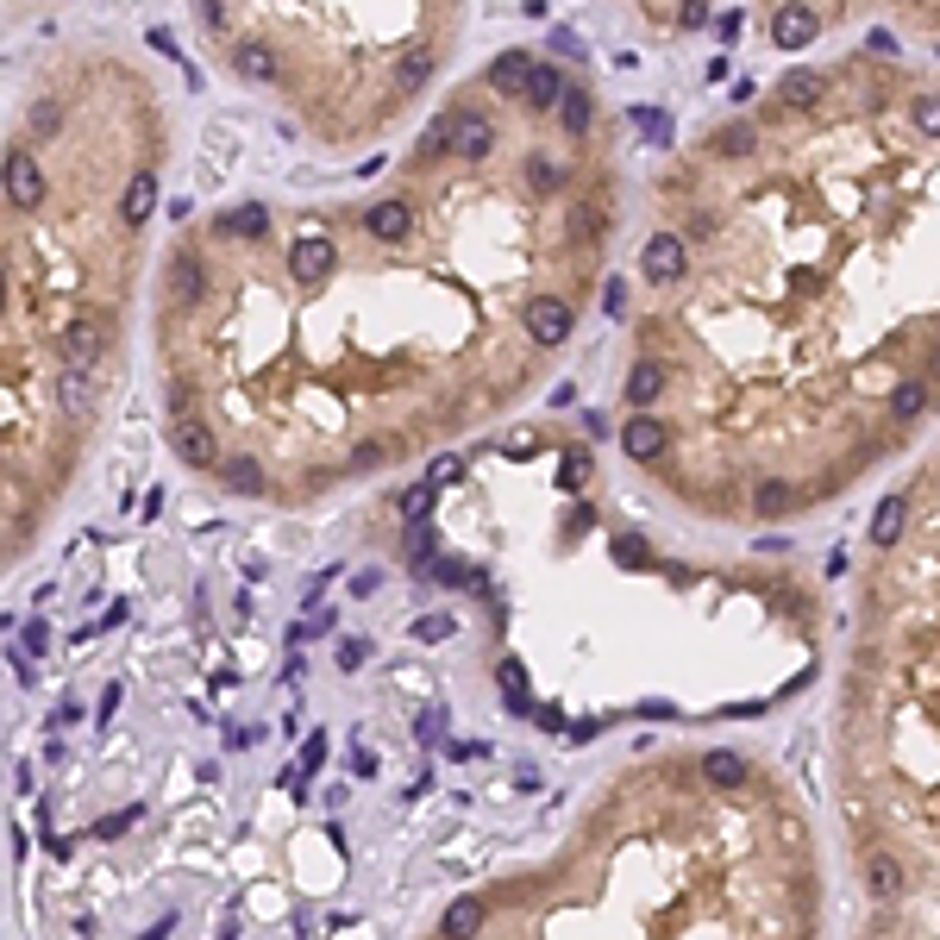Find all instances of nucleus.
I'll use <instances>...</instances> for the list:
<instances>
[{"label": "nucleus", "mask_w": 940, "mask_h": 940, "mask_svg": "<svg viewBox=\"0 0 940 940\" xmlns=\"http://www.w3.org/2000/svg\"><path fill=\"white\" fill-rule=\"evenodd\" d=\"M571 327H577V307L564 302V295H534V302H527V339H534L539 352H559L564 339H571Z\"/></svg>", "instance_id": "f257e3e1"}, {"label": "nucleus", "mask_w": 940, "mask_h": 940, "mask_svg": "<svg viewBox=\"0 0 940 940\" xmlns=\"http://www.w3.org/2000/svg\"><path fill=\"white\" fill-rule=\"evenodd\" d=\"M170 452H176L188 471H213V464H220V439H213V427H207V420L176 414V420H170Z\"/></svg>", "instance_id": "f03ea898"}, {"label": "nucleus", "mask_w": 940, "mask_h": 940, "mask_svg": "<svg viewBox=\"0 0 940 940\" xmlns=\"http://www.w3.org/2000/svg\"><path fill=\"white\" fill-rule=\"evenodd\" d=\"M101 357H107V327L101 320H70V327H63V370H88V377H95Z\"/></svg>", "instance_id": "7ed1b4c3"}, {"label": "nucleus", "mask_w": 940, "mask_h": 940, "mask_svg": "<svg viewBox=\"0 0 940 940\" xmlns=\"http://www.w3.org/2000/svg\"><path fill=\"white\" fill-rule=\"evenodd\" d=\"M621 452L634 457V464H659V457L671 452V427H664L659 414H634V420L621 427Z\"/></svg>", "instance_id": "20e7f679"}, {"label": "nucleus", "mask_w": 940, "mask_h": 940, "mask_svg": "<svg viewBox=\"0 0 940 940\" xmlns=\"http://www.w3.org/2000/svg\"><path fill=\"white\" fill-rule=\"evenodd\" d=\"M7 202L20 207V213H32V207L45 202V170H38V157L32 151H7Z\"/></svg>", "instance_id": "39448f33"}, {"label": "nucleus", "mask_w": 940, "mask_h": 940, "mask_svg": "<svg viewBox=\"0 0 940 940\" xmlns=\"http://www.w3.org/2000/svg\"><path fill=\"white\" fill-rule=\"evenodd\" d=\"M639 270H646L652 282H677L689 270V245L677 239V232H652L646 252H639Z\"/></svg>", "instance_id": "423d86ee"}, {"label": "nucleus", "mask_w": 940, "mask_h": 940, "mask_svg": "<svg viewBox=\"0 0 940 940\" xmlns=\"http://www.w3.org/2000/svg\"><path fill=\"white\" fill-rule=\"evenodd\" d=\"M364 232H370L377 245H402L407 232H414V202H407V195H382V202L364 213Z\"/></svg>", "instance_id": "0eeeda50"}, {"label": "nucleus", "mask_w": 940, "mask_h": 940, "mask_svg": "<svg viewBox=\"0 0 940 940\" xmlns=\"http://www.w3.org/2000/svg\"><path fill=\"white\" fill-rule=\"evenodd\" d=\"M821 95H828V76H821V70H790V76H778V88H771V107H778V113H809Z\"/></svg>", "instance_id": "6e6552de"}, {"label": "nucleus", "mask_w": 940, "mask_h": 940, "mask_svg": "<svg viewBox=\"0 0 940 940\" xmlns=\"http://www.w3.org/2000/svg\"><path fill=\"white\" fill-rule=\"evenodd\" d=\"M815 38H821V20L809 7H778V20H771V45L778 51H809Z\"/></svg>", "instance_id": "1a4fd4ad"}, {"label": "nucleus", "mask_w": 940, "mask_h": 940, "mask_svg": "<svg viewBox=\"0 0 940 940\" xmlns=\"http://www.w3.org/2000/svg\"><path fill=\"white\" fill-rule=\"evenodd\" d=\"M289 270H295V282H320L332 270V239H320V232L295 239L289 245Z\"/></svg>", "instance_id": "9d476101"}, {"label": "nucleus", "mask_w": 940, "mask_h": 940, "mask_svg": "<svg viewBox=\"0 0 940 940\" xmlns=\"http://www.w3.org/2000/svg\"><path fill=\"white\" fill-rule=\"evenodd\" d=\"M452 151L464 157V163H484V157L496 151V126H489L484 113H457V132H452Z\"/></svg>", "instance_id": "9b49d317"}, {"label": "nucleus", "mask_w": 940, "mask_h": 940, "mask_svg": "<svg viewBox=\"0 0 940 940\" xmlns=\"http://www.w3.org/2000/svg\"><path fill=\"white\" fill-rule=\"evenodd\" d=\"M151 213H157V176L151 170H132V182L120 188V220H126V227H145Z\"/></svg>", "instance_id": "f8f14e48"}, {"label": "nucleus", "mask_w": 940, "mask_h": 940, "mask_svg": "<svg viewBox=\"0 0 940 940\" xmlns=\"http://www.w3.org/2000/svg\"><path fill=\"white\" fill-rule=\"evenodd\" d=\"M564 70L559 63H534V76H527V107L534 113H559V101H564Z\"/></svg>", "instance_id": "ddd939ff"}, {"label": "nucleus", "mask_w": 940, "mask_h": 940, "mask_svg": "<svg viewBox=\"0 0 940 940\" xmlns=\"http://www.w3.org/2000/svg\"><path fill=\"white\" fill-rule=\"evenodd\" d=\"M664 389H671V377H664V364H652V357L627 370V407H639V414H646V407L659 402Z\"/></svg>", "instance_id": "4468645a"}, {"label": "nucleus", "mask_w": 940, "mask_h": 940, "mask_svg": "<svg viewBox=\"0 0 940 940\" xmlns=\"http://www.w3.org/2000/svg\"><path fill=\"white\" fill-rule=\"evenodd\" d=\"M527 76H534V57L527 51H502L489 63V88L496 95H527Z\"/></svg>", "instance_id": "2eb2a0df"}, {"label": "nucleus", "mask_w": 940, "mask_h": 940, "mask_svg": "<svg viewBox=\"0 0 940 940\" xmlns=\"http://www.w3.org/2000/svg\"><path fill=\"white\" fill-rule=\"evenodd\" d=\"M484 903L477 896H457L452 910H445V921H439V940H477V928H484Z\"/></svg>", "instance_id": "dca6fc26"}, {"label": "nucleus", "mask_w": 940, "mask_h": 940, "mask_svg": "<svg viewBox=\"0 0 940 940\" xmlns=\"http://www.w3.org/2000/svg\"><path fill=\"white\" fill-rule=\"evenodd\" d=\"M928 407H935V389H928L921 377H910V382H896V389H890V420H921Z\"/></svg>", "instance_id": "f3484780"}, {"label": "nucleus", "mask_w": 940, "mask_h": 940, "mask_svg": "<svg viewBox=\"0 0 940 940\" xmlns=\"http://www.w3.org/2000/svg\"><path fill=\"white\" fill-rule=\"evenodd\" d=\"M163 289H170V302H176V307H195V302H202V264H195V257H170Z\"/></svg>", "instance_id": "a211bd4d"}, {"label": "nucleus", "mask_w": 940, "mask_h": 940, "mask_svg": "<svg viewBox=\"0 0 940 940\" xmlns=\"http://www.w3.org/2000/svg\"><path fill=\"white\" fill-rule=\"evenodd\" d=\"M452 132H457V113H439V120L420 132V145H414V163H420V170H432L439 157L452 151Z\"/></svg>", "instance_id": "6ab92c4d"}, {"label": "nucleus", "mask_w": 940, "mask_h": 940, "mask_svg": "<svg viewBox=\"0 0 940 940\" xmlns=\"http://www.w3.org/2000/svg\"><path fill=\"white\" fill-rule=\"evenodd\" d=\"M796 509V489L784 484V477H759V489H753V514L759 521H778V514Z\"/></svg>", "instance_id": "aec40b11"}, {"label": "nucleus", "mask_w": 940, "mask_h": 940, "mask_svg": "<svg viewBox=\"0 0 940 940\" xmlns=\"http://www.w3.org/2000/svg\"><path fill=\"white\" fill-rule=\"evenodd\" d=\"M903 514H910V502H903V496H884V502H878V514H871V527H865L878 552H884V546H896V534H903Z\"/></svg>", "instance_id": "412c9836"}, {"label": "nucleus", "mask_w": 940, "mask_h": 940, "mask_svg": "<svg viewBox=\"0 0 940 940\" xmlns=\"http://www.w3.org/2000/svg\"><path fill=\"white\" fill-rule=\"evenodd\" d=\"M220 484H227L232 496H264V489H270V477H264V464H257V457H227Z\"/></svg>", "instance_id": "4be33fe9"}, {"label": "nucleus", "mask_w": 940, "mask_h": 940, "mask_svg": "<svg viewBox=\"0 0 940 940\" xmlns=\"http://www.w3.org/2000/svg\"><path fill=\"white\" fill-rule=\"evenodd\" d=\"M232 70L245 82H270L277 76V57H270V45H257V38H245L239 51H232Z\"/></svg>", "instance_id": "5701e85b"}, {"label": "nucleus", "mask_w": 940, "mask_h": 940, "mask_svg": "<svg viewBox=\"0 0 940 940\" xmlns=\"http://www.w3.org/2000/svg\"><path fill=\"white\" fill-rule=\"evenodd\" d=\"M865 884H871V896H878V903L903 896V865L890 859V853H878V859L865 865Z\"/></svg>", "instance_id": "b1692460"}, {"label": "nucleus", "mask_w": 940, "mask_h": 940, "mask_svg": "<svg viewBox=\"0 0 940 940\" xmlns=\"http://www.w3.org/2000/svg\"><path fill=\"white\" fill-rule=\"evenodd\" d=\"M703 778H709L715 790H740L746 784V759H740V753H709V759H703Z\"/></svg>", "instance_id": "393cba45"}, {"label": "nucleus", "mask_w": 940, "mask_h": 940, "mask_svg": "<svg viewBox=\"0 0 940 940\" xmlns=\"http://www.w3.org/2000/svg\"><path fill=\"white\" fill-rule=\"evenodd\" d=\"M57 402L70 407V414H88V407H95V377H88V370H63V382H57Z\"/></svg>", "instance_id": "a878e982"}, {"label": "nucleus", "mask_w": 940, "mask_h": 940, "mask_svg": "<svg viewBox=\"0 0 940 940\" xmlns=\"http://www.w3.org/2000/svg\"><path fill=\"white\" fill-rule=\"evenodd\" d=\"M220 232H232V239H264L270 232V207H239V213H220Z\"/></svg>", "instance_id": "bb28decb"}, {"label": "nucleus", "mask_w": 940, "mask_h": 940, "mask_svg": "<svg viewBox=\"0 0 940 940\" xmlns=\"http://www.w3.org/2000/svg\"><path fill=\"white\" fill-rule=\"evenodd\" d=\"M589 120H596V101H589V88H564L559 126H564V132H589Z\"/></svg>", "instance_id": "cd10ccee"}, {"label": "nucleus", "mask_w": 940, "mask_h": 940, "mask_svg": "<svg viewBox=\"0 0 940 940\" xmlns=\"http://www.w3.org/2000/svg\"><path fill=\"white\" fill-rule=\"evenodd\" d=\"M395 514H402L407 527H414V521H427V514H432V484H407L402 496H395Z\"/></svg>", "instance_id": "c85d7f7f"}, {"label": "nucleus", "mask_w": 940, "mask_h": 940, "mask_svg": "<svg viewBox=\"0 0 940 940\" xmlns=\"http://www.w3.org/2000/svg\"><path fill=\"white\" fill-rule=\"evenodd\" d=\"M395 82H402L407 95H414V88H427V82H432V57L427 51H407L402 63H395Z\"/></svg>", "instance_id": "c756f323"}, {"label": "nucleus", "mask_w": 940, "mask_h": 940, "mask_svg": "<svg viewBox=\"0 0 940 940\" xmlns=\"http://www.w3.org/2000/svg\"><path fill=\"white\" fill-rule=\"evenodd\" d=\"M589 471H596V457H589L584 445H571V452H564V464H559V484H564V489H584V484H589Z\"/></svg>", "instance_id": "7c9ffc66"}, {"label": "nucleus", "mask_w": 940, "mask_h": 940, "mask_svg": "<svg viewBox=\"0 0 940 940\" xmlns=\"http://www.w3.org/2000/svg\"><path fill=\"white\" fill-rule=\"evenodd\" d=\"M502 696H509V709H527V677H521V659H502Z\"/></svg>", "instance_id": "2f4dec72"}, {"label": "nucleus", "mask_w": 940, "mask_h": 940, "mask_svg": "<svg viewBox=\"0 0 940 940\" xmlns=\"http://www.w3.org/2000/svg\"><path fill=\"white\" fill-rule=\"evenodd\" d=\"M432 577H439L445 589H471V584H477V571H471L464 559H439V564H432Z\"/></svg>", "instance_id": "473e14b6"}, {"label": "nucleus", "mask_w": 940, "mask_h": 940, "mask_svg": "<svg viewBox=\"0 0 940 940\" xmlns=\"http://www.w3.org/2000/svg\"><path fill=\"white\" fill-rule=\"evenodd\" d=\"M915 132H928V138H940V95H921V101L910 107Z\"/></svg>", "instance_id": "72a5a7b5"}, {"label": "nucleus", "mask_w": 940, "mask_h": 940, "mask_svg": "<svg viewBox=\"0 0 940 940\" xmlns=\"http://www.w3.org/2000/svg\"><path fill=\"white\" fill-rule=\"evenodd\" d=\"M527 182H534V188H546V195H552V188H559V182H564V170H559V163H552V157H534V163H527Z\"/></svg>", "instance_id": "f704fd0d"}, {"label": "nucleus", "mask_w": 940, "mask_h": 940, "mask_svg": "<svg viewBox=\"0 0 940 940\" xmlns=\"http://www.w3.org/2000/svg\"><path fill=\"white\" fill-rule=\"evenodd\" d=\"M57 126H63V107H57V101H38V107H32V132H38V138H51Z\"/></svg>", "instance_id": "c9c22d12"}, {"label": "nucleus", "mask_w": 940, "mask_h": 940, "mask_svg": "<svg viewBox=\"0 0 940 940\" xmlns=\"http://www.w3.org/2000/svg\"><path fill=\"white\" fill-rule=\"evenodd\" d=\"M332 627H339V614H320V609H314V614H307V621H302V627H295V639H320V634H332Z\"/></svg>", "instance_id": "e433bc0d"}, {"label": "nucleus", "mask_w": 940, "mask_h": 940, "mask_svg": "<svg viewBox=\"0 0 940 940\" xmlns=\"http://www.w3.org/2000/svg\"><path fill=\"white\" fill-rule=\"evenodd\" d=\"M382 457L389 452H382L377 439H364V445H352V471H382Z\"/></svg>", "instance_id": "4c0bfd02"}, {"label": "nucleus", "mask_w": 940, "mask_h": 940, "mask_svg": "<svg viewBox=\"0 0 940 940\" xmlns=\"http://www.w3.org/2000/svg\"><path fill=\"white\" fill-rule=\"evenodd\" d=\"M452 634V614H420L414 621V639H445Z\"/></svg>", "instance_id": "58836bf2"}, {"label": "nucleus", "mask_w": 940, "mask_h": 940, "mask_svg": "<svg viewBox=\"0 0 940 940\" xmlns=\"http://www.w3.org/2000/svg\"><path fill=\"white\" fill-rule=\"evenodd\" d=\"M715 151H734V157H746V151H753V126L721 132V138H715Z\"/></svg>", "instance_id": "ea45409f"}, {"label": "nucleus", "mask_w": 940, "mask_h": 940, "mask_svg": "<svg viewBox=\"0 0 940 940\" xmlns=\"http://www.w3.org/2000/svg\"><path fill=\"white\" fill-rule=\"evenodd\" d=\"M163 402H170V414H188V407H195V389L170 377V389H163Z\"/></svg>", "instance_id": "a19ab883"}, {"label": "nucleus", "mask_w": 940, "mask_h": 940, "mask_svg": "<svg viewBox=\"0 0 940 940\" xmlns=\"http://www.w3.org/2000/svg\"><path fill=\"white\" fill-rule=\"evenodd\" d=\"M377 589H382V571H357V577H352V596H357V602H370Z\"/></svg>", "instance_id": "79ce46f5"}, {"label": "nucleus", "mask_w": 940, "mask_h": 940, "mask_svg": "<svg viewBox=\"0 0 940 940\" xmlns=\"http://www.w3.org/2000/svg\"><path fill=\"white\" fill-rule=\"evenodd\" d=\"M634 120H639V132H646V138H664V113H659V107H639Z\"/></svg>", "instance_id": "37998d69"}, {"label": "nucleus", "mask_w": 940, "mask_h": 940, "mask_svg": "<svg viewBox=\"0 0 940 940\" xmlns=\"http://www.w3.org/2000/svg\"><path fill=\"white\" fill-rule=\"evenodd\" d=\"M439 734H445L439 715H420V721H414V740H420V746H439Z\"/></svg>", "instance_id": "c03bdc74"}, {"label": "nucleus", "mask_w": 940, "mask_h": 940, "mask_svg": "<svg viewBox=\"0 0 940 940\" xmlns=\"http://www.w3.org/2000/svg\"><path fill=\"white\" fill-rule=\"evenodd\" d=\"M132 821H138V809H126V815H107V821H101V840H120V834L132 828Z\"/></svg>", "instance_id": "a18cd8bd"}, {"label": "nucleus", "mask_w": 940, "mask_h": 940, "mask_svg": "<svg viewBox=\"0 0 940 940\" xmlns=\"http://www.w3.org/2000/svg\"><path fill=\"white\" fill-rule=\"evenodd\" d=\"M357 664H364V639H345L339 646V671H357Z\"/></svg>", "instance_id": "49530a36"}, {"label": "nucleus", "mask_w": 940, "mask_h": 940, "mask_svg": "<svg viewBox=\"0 0 940 940\" xmlns=\"http://www.w3.org/2000/svg\"><path fill=\"white\" fill-rule=\"evenodd\" d=\"M703 13H709V0H684V20H677V26H689V32H696V26H709Z\"/></svg>", "instance_id": "de8ad7c7"}, {"label": "nucleus", "mask_w": 940, "mask_h": 940, "mask_svg": "<svg viewBox=\"0 0 940 940\" xmlns=\"http://www.w3.org/2000/svg\"><path fill=\"white\" fill-rule=\"evenodd\" d=\"M614 552H621V564H646V539H621Z\"/></svg>", "instance_id": "09e8293b"}, {"label": "nucleus", "mask_w": 940, "mask_h": 940, "mask_svg": "<svg viewBox=\"0 0 940 940\" xmlns=\"http://www.w3.org/2000/svg\"><path fill=\"white\" fill-rule=\"evenodd\" d=\"M51 646V634H45V621H26V652H45Z\"/></svg>", "instance_id": "8fccbe9b"}, {"label": "nucleus", "mask_w": 940, "mask_h": 940, "mask_svg": "<svg viewBox=\"0 0 940 940\" xmlns=\"http://www.w3.org/2000/svg\"><path fill=\"white\" fill-rule=\"evenodd\" d=\"M457 471H464L457 457H439V464H432V484H457Z\"/></svg>", "instance_id": "3c124183"}, {"label": "nucleus", "mask_w": 940, "mask_h": 940, "mask_svg": "<svg viewBox=\"0 0 940 940\" xmlns=\"http://www.w3.org/2000/svg\"><path fill=\"white\" fill-rule=\"evenodd\" d=\"M195 13H202V26L220 32V13H227V7H220V0H195Z\"/></svg>", "instance_id": "603ef678"}, {"label": "nucleus", "mask_w": 940, "mask_h": 940, "mask_svg": "<svg viewBox=\"0 0 940 940\" xmlns=\"http://www.w3.org/2000/svg\"><path fill=\"white\" fill-rule=\"evenodd\" d=\"M352 771H357V778H377V759H370V746H357V753H352Z\"/></svg>", "instance_id": "864d4df0"}]
</instances>
